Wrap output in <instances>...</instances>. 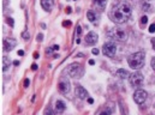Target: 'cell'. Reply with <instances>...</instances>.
Instances as JSON below:
<instances>
[{"mask_svg":"<svg viewBox=\"0 0 155 115\" xmlns=\"http://www.w3.org/2000/svg\"><path fill=\"white\" fill-rule=\"evenodd\" d=\"M131 7L127 2H120L119 5H117V7L113 8L112 16H113V21L118 24H123L126 23L129 21V18L131 17Z\"/></svg>","mask_w":155,"mask_h":115,"instance_id":"obj_1","label":"cell"},{"mask_svg":"<svg viewBox=\"0 0 155 115\" xmlns=\"http://www.w3.org/2000/svg\"><path fill=\"white\" fill-rule=\"evenodd\" d=\"M144 60H146L144 52H136L129 56L127 64L132 70H138L144 65Z\"/></svg>","mask_w":155,"mask_h":115,"instance_id":"obj_2","label":"cell"},{"mask_svg":"<svg viewBox=\"0 0 155 115\" xmlns=\"http://www.w3.org/2000/svg\"><path fill=\"white\" fill-rule=\"evenodd\" d=\"M66 72L69 73V76L72 77V78H81L84 73V69L81 64L78 62H72L68 66L66 69Z\"/></svg>","mask_w":155,"mask_h":115,"instance_id":"obj_3","label":"cell"},{"mask_svg":"<svg viewBox=\"0 0 155 115\" xmlns=\"http://www.w3.org/2000/svg\"><path fill=\"white\" fill-rule=\"evenodd\" d=\"M108 36L114 40V41H118V42H125L127 40V34L124 29H120V28H114L112 29L110 33H108Z\"/></svg>","mask_w":155,"mask_h":115,"instance_id":"obj_4","label":"cell"},{"mask_svg":"<svg viewBox=\"0 0 155 115\" xmlns=\"http://www.w3.org/2000/svg\"><path fill=\"white\" fill-rule=\"evenodd\" d=\"M116 52H117V46L113 41L106 42V43L104 44V47H102V53H104V55H106V56H108V58H114Z\"/></svg>","mask_w":155,"mask_h":115,"instance_id":"obj_5","label":"cell"},{"mask_svg":"<svg viewBox=\"0 0 155 115\" xmlns=\"http://www.w3.org/2000/svg\"><path fill=\"white\" fill-rule=\"evenodd\" d=\"M58 90L63 95H68L70 92V90H71V83H70V80L66 77H63L59 80V83H58Z\"/></svg>","mask_w":155,"mask_h":115,"instance_id":"obj_6","label":"cell"},{"mask_svg":"<svg viewBox=\"0 0 155 115\" xmlns=\"http://www.w3.org/2000/svg\"><path fill=\"white\" fill-rule=\"evenodd\" d=\"M129 80H130V84H131L132 86L138 88V86H141V85L143 84V81H144V77H143V75H142L141 72L137 71V72H134L132 75H130Z\"/></svg>","mask_w":155,"mask_h":115,"instance_id":"obj_7","label":"cell"},{"mask_svg":"<svg viewBox=\"0 0 155 115\" xmlns=\"http://www.w3.org/2000/svg\"><path fill=\"white\" fill-rule=\"evenodd\" d=\"M147 97H148V94L144 90H142V89H137L135 91V94H134V101L137 104H143L146 102Z\"/></svg>","mask_w":155,"mask_h":115,"instance_id":"obj_8","label":"cell"},{"mask_svg":"<svg viewBox=\"0 0 155 115\" xmlns=\"http://www.w3.org/2000/svg\"><path fill=\"white\" fill-rule=\"evenodd\" d=\"M2 44H4V50H5V52H10V50H12V49L16 47L17 42H16V40H13V38H4Z\"/></svg>","mask_w":155,"mask_h":115,"instance_id":"obj_9","label":"cell"},{"mask_svg":"<svg viewBox=\"0 0 155 115\" xmlns=\"http://www.w3.org/2000/svg\"><path fill=\"white\" fill-rule=\"evenodd\" d=\"M75 94H76V96H77L79 100H85V98L89 97L88 91H87L83 86H81V85H77V86H76V89H75Z\"/></svg>","mask_w":155,"mask_h":115,"instance_id":"obj_10","label":"cell"},{"mask_svg":"<svg viewBox=\"0 0 155 115\" xmlns=\"http://www.w3.org/2000/svg\"><path fill=\"white\" fill-rule=\"evenodd\" d=\"M97 34L95 31H90L88 33V35L85 36V43L88 46H94L96 42H97Z\"/></svg>","mask_w":155,"mask_h":115,"instance_id":"obj_11","label":"cell"},{"mask_svg":"<svg viewBox=\"0 0 155 115\" xmlns=\"http://www.w3.org/2000/svg\"><path fill=\"white\" fill-rule=\"evenodd\" d=\"M41 6L45 11H51L54 6V0H41Z\"/></svg>","mask_w":155,"mask_h":115,"instance_id":"obj_12","label":"cell"},{"mask_svg":"<svg viewBox=\"0 0 155 115\" xmlns=\"http://www.w3.org/2000/svg\"><path fill=\"white\" fill-rule=\"evenodd\" d=\"M65 109H66L65 103H64L61 100H58V101L55 102V110H57V113L61 114V113H64V112H65Z\"/></svg>","mask_w":155,"mask_h":115,"instance_id":"obj_13","label":"cell"},{"mask_svg":"<svg viewBox=\"0 0 155 115\" xmlns=\"http://www.w3.org/2000/svg\"><path fill=\"white\" fill-rule=\"evenodd\" d=\"M113 112V109L111 107H102L100 108V110L96 113V115H111Z\"/></svg>","mask_w":155,"mask_h":115,"instance_id":"obj_14","label":"cell"},{"mask_svg":"<svg viewBox=\"0 0 155 115\" xmlns=\"http://www.w3.org/2000/svg\"><path fill=\"white\" fill-rule=\"evenodd\" d=\"M10 66H11V60L7 56H4L2 58V71H7Z\"/></svg>","mask_w":155,"mask_h":115,"instance_id":"obj_15","label":"cell"},{"mask_svg":"<svg viewBox=\"0 0 155 115\" xmlns=\"http://www.w3.org/2000/svg\"><path fill=\"white\" fill-rule=\"evenodd\" d=\"M117 77H119V78H121V79H125V78L129 77V72H127L126 70H124V69H119V70L117 71Z\"/></svg>","mask_w":155,"mask_h":115,"instance_id":"obj_16","label":"cell"},{"mask_svg":"<svg viewBox=\"0 0 155 115\" xmlns=\"http://www.w3.org/2000/svg\"><path fill=\"white\" fill-rule=\"evenodd\" d=\"M106 4H107V0H95V5L97 7H100L101 10H104L106 7Z\"/></svg>","mask_w":155,"mask_h":115,"instance_id":"obj_17","label":"cell"},{"mask_svg":"<svg viewBox=\"0 0 155 115\" xmlns=\"http://www.w3.org/2000/svg\"><path fill=\"white\" fill-rule=\"evenodd\" d=\"M87 18H88L90 22H95V19H96V18H95V14H94L93 11H89V12L87 13Z\"/></svg>","mask_w":155,"mask_h":115,"instance_id":"obj_18","label":"cell"},{"mask_svg":"<svg viewBox=\"0 0 155 115\" xmlns=\"http://www.w3.org/2000/svg\"><path fill=\"white\" fill-rule=\"evenodd\" d=\"M45 115H54V113H53V109H52L51 107H47V108L45 109Z\"/></svg>","mask_w":155,"mask_h":115,"instance_id":"obj_19","label":"cell"},{"mask_svg":"<svg viewBox=\"0 0 155 115\" xmlns=\"http://www.w3.org/2000/svg\"><path fill=\"white\" fill-rule=\"evenodd\" d=\"M148 23V17L147 16H143L142 18H141V25H144V24H147Z\"/></svg>","mask_w":155,"mask_h":115,"instance_id":"obj_20","label":"cell"},{"mask_svg":"<svg viewBox=\"0 0 155 115\" xmlns=\"http://www.w3.org/2000/svg\"><path fill=\"white\" fill-rule=\"evenodd\" d=\"M149 33H155V23L154 24H150V27H149Z\"/></svg>","mask_w":155,"mask_h":115,"instance_id":"obj_21","label":"cell"},{"mask_svg":"<svg viewBox=\"0 0 155 115\" xmlns=\"http://www.w3.org/2000/svg\"><path fill=\"white\" fill-rule=\"evenodd\" d=\"M81 34H82V28H81V27H77V30H76V35L78 36V38H79V36H81Z\"/></svg>","mask_w":155,"mask_h":115,"instance_id":"obj_22","label":"cell"},{"mask_svg":"<svg viewBox=\"0 0 155 115\" xmlns=\"http://www.w3.org/2000/svg\"><path fill=\"white\" fill-rule=\"evenodd\" d=\"M150 65H152V67H153V70L155 71V56L152 59V61H150Z\"/></svg>","mask_w":155,"mask_h":115,"instance_id":"obj_23","label":"cell"},{"mask_svg":"<svg viewBox=\"0 0 155 115\" xmlns=\"http://www.w3.org/2000/svg\"><path fill=\"white\" fill-rule=\"evenodd\" d=\"M7 23H8L11 27H13V21H12V18H7Z\"/></svg>","mask_w":155,"mask_h":115,"instance_id":"obj_24","label":"cell"},{"mask_svg":"<svg viewBox=\"0 0 155 115\" xmlns=\"http://www.w3.org/2000/svg\"><path fill=\"white\" fill-rule=\"evenodd\" d=\"M91 53H93L94 55H97V54H99V49H96V48H94V49L91 50Z\"/></svg>","mask_w":155,"mask_h":115,"instance_id":"obj_25","label":"cell"},{"mask_svg":"<svg viewBox=\"0 0 155 115\" xmlns=\"http://www.w3.org/2000/svg\"><path fill=\"white\" fill-rule=\"evenodd\" d=\"M29 83H30V80H29V79H25V80H24V86L28 88V86H29Z\"/></svg>","mask_w":155,"mask_h":115,"instance_id":"obj_26","label":"cell"},{"mask_svg":"<svg viewBox=\"0 0 155 115\" xmlns=\"http://www.w3.org/2000/svg\"><path fill=\"white\" fill-rule=\"evenodd\" d=\"M31 70H33V71H36V70H38V65H36V64H33V65H31Z\"/></svg>","mask_w":155,"mask_h":115,"instance_id":"obj_27","label":"cell"},{"mask_svg":"<svg viewBox=\"0 0 155 115\" xmlns=\"http://www.w3.org/2000/svg\"><path fill=\"white\" fill-rule=\"evenodd\" d=\"M42 38H43V35H42V34L38 35V41H39V42H41V41H42Z\"/></svg>","mask_w":155,"mask_h":115,"instance_id":"obj_28","label":"cell"},{"mask_svg":"<svg viewBox=\"0 0 155 115\" xmlns=\"http://www.w3.org/2000/svg\"><path fill=\"white\" fill-rule=\"evenodd\" d=\"M63 25H64V27H68V25L70 27V25H71V22H64V23H63Z\"/></svg>","mask_w":155,"mask_h":115,"instance_id":"obj_29","label":"cell"},{"mask_svg":"<svg viewBox=\"0 0 155 115\" xmlns=\"http://www.w3.org/2000/svg\"><path fill=\"white\" fill-rule=\"evenodd\" d=\"M18 55H19V56H23V55H24V52H23V50H18Z\"/></svg>","mask_w":155,"mask_h":115,"instance_id":"obj_30","label":"cell"},{"mask_svg":"<svg viewBox=\"0 0 155 115\" xmlns=\"http://www.w3.org/2000/svg\"><path fill=\"white\" fill-rule=\"evenodd\" d=\"M88 102H89L90 104H93V103H94V100H93V98H90V97H88Z\"/></svg>","mask_w":155,"mask_h":115,"instance_id":"obj_31","label":"cell"},{"mask_svg":"<svg viewBox=\"0 0 155 115\" xmlns=\"http://www.w3.org/2000/svg\"><path fill=\"white\" fill-rule=\"evenodd\" d=\"M152 44H153V48H154V50H155V37L152 38Z\"/></svg>","mask_w":155,"mask_h":115,"instance_id":"obj_32","label":"cell"},{"mask_svg":"<svg viewBox=\"0 0 155 115\" xmlns=\"http://www.w3.org/2000/svg\"><path fill=\"white\" fill-rule=\"evenodd\" d=\"M53 49H54V50H59V46H57V44L53 46Z\"/></svg>","mask_w":155,"mask_h":115,"instance_id":"obj_33","label":"cell"},{"mask_svg":"<svg viewBox=\"0 0 155 115\" xmlns=\"http://www.w3.org/2000/svg\"><path fill=\"white\" fill-rule=\"evenodd\" d=\"M13 65H15V66H18V65H19V61H13Z\"/></svg>","mask_w":155,"mask_h":115,"instance_id":"obj_34","label":"cell"},{"mask_svg":"<svg viewBox=\"0 0 155 115\" xmlns=\"http://www.w3.org/2000/svg\"><path fill=\"white\" fill-rule=\"evenodd\" d=\"M89 64H90V65H94V64H95V61H94V60H89Z\"/></svg>","mask_w":155,"mask_h":115,"instance_id":"obj_35","label":"cell"},{"mask_svg":"<svg viewBox=\"0 0 155 115\" xmlns=\"http://www.w3.org/2000/svg\"><path fill=\"white\" fill-rule=\"evenodd\" d=\"M34 56H35V59H38V58H39V54H38V53H35V54H34Z\"/></svg>","mask_w":155,"mask_h":115,"instance_id":"obj_36","label":"cell"}]
</instances>
